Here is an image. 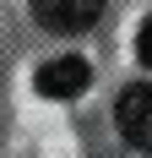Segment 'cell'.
Segmentation results:
<instances>
[{
  "instance_id": "3",
  "label": "cell",
  "mask_w": 152,
  "mask_h": 158,
  "mask_svg": "<svg viewBox=\"0 0 152 158\" xmlns=\"http://www.w3.org/2000/svg\"><path fill=\"white\" fill-rule=\"evenodd\" d=\"M103 16V0H33V22L49 33H87Z\"/></svg>"
},
{
  "instance_id": "1",
  "label": "cell",
  "mask_w": 152,
  "mask_h": 158,
  "mask_svg": "<svg viewBox=\"0 0 152 158\" xmlns=\"http://www.w3.org/2000/svg\"><path fill=\"white\" fill-rule=\"evenodd\" d=\"M114 126L136 153H152V82H136L114 98Z\"/></svg>"
},
{
  "instance_id": "4",
  "label": "cell",
  "mask_w": 152,
  "mask_h": 158,
  "mask_svg": "<svg viewBox=\"0 0 152 158\" xmlns=\"http://www.w3.org/2000/svg\"><path fill=\"white\" fill-rule=\"evenodd\" d=\"M136 60H141V65H152V16L141 22V33H136Z\"/></svg>"
},
{
  "instance_id": "2",
  "label": "cell",
  "mask_w": 152,
  "mask_h": 158,
  "mask_svg": "<svg viewBox=\"0 0 152 158\" xmlns=\"http://www.w3.org/2000/svg\"><path fill=\"white\" fill-rule=\"evenodd\" d=\"M92 87V65L82 60V55H54V60H44L38 65V93L44 98H82Z\"/></svg>"
}]
</instances>
